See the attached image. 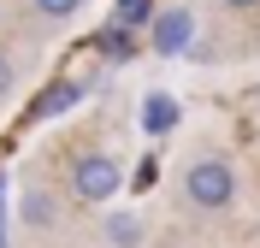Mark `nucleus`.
<instances>
[{
    "label": "nucleus",
    "mask_w": 260,
    "mask_h": 248,
    "mask_svg": "<svg viewBox=\"0 0 260 248\" xmlns=\"http://www.w3.org/2000/svg\"><path fill=\"white\" fill-rule=\"evenodd\" d=\"M183 195H189V207H201V213H225L231 201H237V171H231V160H195L189 171H183Z\"/></svg>",
    "instance_id": "obj_1"
},
{
    "label": "nucleus",
    "mask_w": 260,
    "mask_h": 248,
    "mask_svg": "<svg viewBox=\"0 0 260 248\" xmlns=\"http://www.w3.org/2000/svg\"><path fill=\"white\" fill-rule=\"evenodd\" d=\"M118 183H124V171H118L113 154H83V160L71 165V189H77L83 201H95V207L118 195Z\"/></svg>",
    "instance_id": "obj_2"
},
{
    "label": "nucleus",
    "mask_w": 260,
    "mask_h": 248,
    "mask_svg": "<svg viewBox=\"0 0 260 248\" xmlns=\"http://www.w3.org/2000/svg\"><path fill=\"white\" fill-rule=\"evenodd\" d=\"M148 36H154V53L178 59V53L195 48V12H189V6H166V12L148 18Z\"/></svg>",
    "instance_id": "obj_3"
},
{
    "label": "nucleus",
    "mask_w": 260,
    "mask_h": 248,
    "mask_svg": "<svg viewBox=\"0 0 260 248\" xmlns=\"http://www.w3.org/2000/svg\"><path fill=\"white\" fill-rule=\"evenodd\" d=\"M172 124H178V100H172V95H160V89H154V95L142 100V130H148V136H166V130H172Z\"/></svg>",
    "instance_id": "obj_4"
},
{
    "label": "nucleus",
    "mask_w": 260,
    "mask_h": 248,
    "mask_svg": "<svg viewBox=\"0 0 260 248\" xmlns=\"http://www.w3.org/2000/svg\"><path fill=\"white\" fill-rule=\"evenodd\" d=\"M77 100H83V89H77V83H53L48 95L36 100V118H59V113H71Z\"/></svg>",
    "instance_id": "obj_5"
},
{
    "label": "nucleus",
    "mask_w": 260,
    "mask_h": 248,
    "mask_svg": "<svg viewBox=\"0 0 260 248\" xmlns=\"http://www.w3.org/2000/svg\"><path fill=\"white\" fill-rule=\"evenodd\" d=\"M24 225L30 231H48L53 225V195L48 189H24Z\"/></svg>",
    "instance_id": "obj_6"
},
{
    "label": "nucleus",
    "mask_w": 260,
    "mask_h": 248,
    "mask_svg": "<svg viewBox=\"0 0 260 248\" xmlns=\"http://www.w3.org/2000/svg\"><path fill=\"white\" fill-rule=\"evenodd\" d=\"M148 18H154V0H118V24L124 30H142Z\"/></svg>",
    "instance_id": "obj_7"
},
{
    "label": "nucleus",
    "mask_w": 260,
    "mask_h": 248,
    "mask_svg": "<svg viewBox=\"0 0 260 248\" xmlns=\"http://www.w3.org/2000/svg\"><path fill=\"white\" fill-rule=\"evenodd\" d=\"M30 6H36L42 18H53V24H65V18H77V12H83V0H30Z\"/></svg>",
    "instance_id": "obj_8"
},
{
    "label": "nucleus",
    "mask_w": 260,
    "mask_h": 248,
    "mask_svg": "<svg viewBox=\"0 0 260 248\" xmlns=\"http://www.w3.org/2000/svg\"><path fill=\"white\" fill-rule=\"evenodd\" d=\"M107 236H113V242H136V236H142V225H136L130 213H113V219H107Z\"/></svg>",
    "instance_id": "obj_9"
},
{
    "label": "nucleus",
    "mask_w": 260,
    "mask_h": 248,
    "mask_svg": "<svg viewBox=\"0 0 260 248\" xmlns=\"http://www.w3.org/2000/svg\"><path fill=\"white\" fill-rule=\"evenodd\" d=\"M6 89H12V59L0 53V100H6Z\"/></svg>",
    "instance_id": "obj_10"
},
{
    "label": "nucleus",
    "mask_w": 260,
    "mask_h": 248,
    "mask_svg": "<svg viewBox=\"0 0 260 248\" xmlns=\"http://www.w3.org/2000/svg\"><path fill=\"white\" fill-rule=\"evenodd\" d=\"M219 6H231V12H254L260 0H219Z\"/></svg>",
    "instance_id": "obj_11"
},
{
    "label": "nucleus",
    "mask_w": 260,
    "mask_h": 248,
    "mask_svg": "<svg viewBox=\"0 0 260 248\" xmlns=\"http://www.w3.org/2000/svg\"><path fill=\"white\" fill-rule=\"evenodd\" d=\"M0 236H6V189H0Z\"/></svg>",
    "instance_id": "obj_12"
}]
</instances>
